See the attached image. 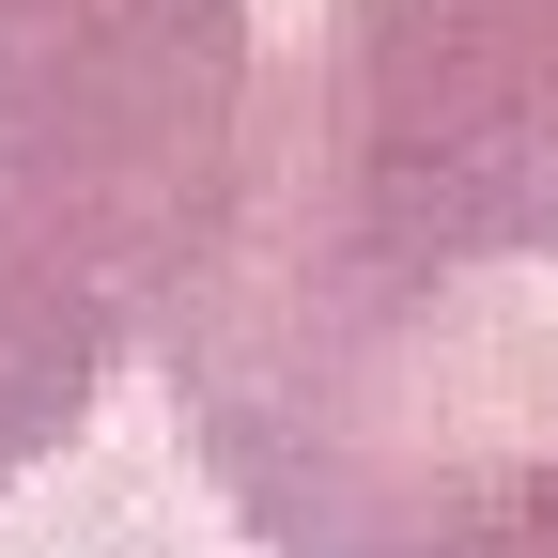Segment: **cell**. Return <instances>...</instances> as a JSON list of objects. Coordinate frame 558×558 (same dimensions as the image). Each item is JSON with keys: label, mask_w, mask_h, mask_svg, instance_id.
<instances>
[{"label": "cell", "mask_w": 558, "mask_h": 558, "mask_svg": "<svg viewBox=\"0 0 558 558\" xmlns=\"http://www.w3.org/2000/svg\"><path fill=\"white\" fill-rule=\"evenodd\" d=\"M156 357L248 558H558V0H326Z\"/></svg>", "instance_id": "obj_1"}, {"label": "cell", "mask_w": 558, "mask_h": 558, "mask_svg": "<svg viewBox=\"0 0 558 558\" xmlns=\"http://www.w3.org/2000/svg\"><path fill=\"white\" fill-rule=\"evenodd\" d=\"M264 78L248 0H0V481L156 357Z\"/></svg>", "instance_id": "obj_2"}]
</instances>
